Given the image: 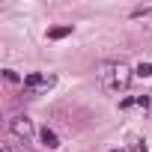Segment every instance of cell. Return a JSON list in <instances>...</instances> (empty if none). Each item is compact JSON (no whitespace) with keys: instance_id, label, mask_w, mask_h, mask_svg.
<instances>
[{"instance_id":"1","label":"cell","mask_w":152,"mask_h":152,"mask_svg":"<svg viewBox=\"0 0 152 152\" xmlns=\"http://www.w3.org/2000/svg\"><path fill=\"white\" fill-rule=\"evenodd\" d=\"M99 78H102V87L107 93H122L131 84V69L125 63H107V66H102Z\"/></svg>"},{"instance_id":"2","label":"cell","mask_w":152,"mask_h":152,"mask_svg":"<svg viewBox=\"0 0 152 152\" xmlns=\"http://www.w3.org/2000/svg\"><path fill=\"white\" fill-rule=\"evenodd\" d=\"M9 131H12L18 140H24V143H33V140H36L33 119H27V116H12V119H9Z\"/></svg>"},{"instance_id":"3","label":"cell","mask_w":152,"mask_h":152,"mask_svg":"<svg viewBox=\"0 0 152 152\" xmlns=\"http://www.w3.org/2000/svg\"><path fill=\"white\" fill-rule=\"evenodd\" d=\"M54 84H57L54 75H42V72H33V75L24 78V90H27V93H45V90H51Z\"/></svg>"},{"instance_id":"4","label":"cell","mask_w":152,"mask_h":152,"mask_svg":"<svg viewBox=\"0 0 152 152\" xmlns=\"http://www.w3.org/2000/svg\"><path fill=\"white\" fill-rule=\"evenodd\" d=\"M39 137H42V146H45V149H60V140H57V134H54L51 128H45Z\"/></svg>"},{"instance_id":"5","label":"cell","mask_w":152,"mask_h":152,"mask_svg":"<svg viewBox=\"0 0 152 152\" xmlns=\"http://www.w3.org/2000/svg\"><path fill=\"white\" fill-rule=\"evenodd\" d=\"M66 36H72V27L66 24V27H51L48 30V39H66Z\"/></svg>"},{"instance_id":"6","label":"cell","mask_w":152,"mask_h":152,"mask_svg":"<svg viewBox=\"0 0 152 152\" xmlns=\"http://www.w3.org/2000/svg\"><path fill=\"white\" fill-rule=\"evenodd\" d=\"M137 75H140V78H149V75H152V66H149V63H140V66H137Z\"/></svg>"},{"instance_id":"7","label":"cell","mask_w":152,"mask_h":152,"mask_svg":"<svg viewBox=\"0 0 152 152\" xmlns=\"http://www.w3.org/2000/svg\"><path fill=\"white\" fill-rule=\"evenodd\" d=\"M149 12H152V6H140V9L131 12V18H143V15H149Z\"/></svg>"},{"instance_id":"8","label":"cell","mask_w":152,"mask_h":152,"mask_svg":"<svg viewBox=\"0 0 152 152\" xmlns=\"http://www.w3.org/2000/svg\"><path fill=\"white\" fill-rule=\"evenodd\" d=\"M3 78H6V81H9V84H18V75H15V72H12V69H6V72H3Z\"/></svg>"},{"instance_id":"9","label":"cell","mask_w":152,"mask_h":152,"mask_svg":"<svg viewBox=\"0 0 152 152\" xmlns=\"http://www.w3.org/2000/svg\"><path fill=\"white\" fill-rule=\"evenodd\" d=\"M134 104H140V107H149V96H137V99H134Z\"/></svg>"},{"instance_id":"10","label":"cell","mask_w":152,"mask_h":152,"mask_svg":"<svg viewBox=\"0 0 152 152\" xmlns=\"http://www.w3.org/2000/svg\"><path fill=\"white\" fill-rule=\"evenodd\" d=\"M6 152H15V149H12V146H6ZM21 152H24V149H21Z\"/></svg>"},{"instance_id":"11","label":"cell","mask_w":152,"mask_h":152,"mask_svg":"<svg viewBox=\"0 0 152 152\" xmlns=\"http://www.w3.org/2000/svg\"><path fill=\"white\" fill-rule=\"evenodd\" d=\"M113 152H125V149H113Z\"/></svg>"}]
</instances>
